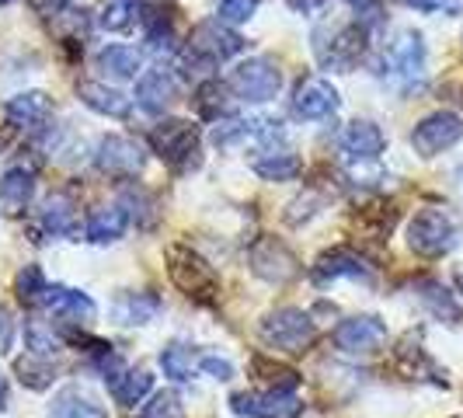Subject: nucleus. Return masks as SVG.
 Instances as JSON below:
<instances>
[{
    "label": "nucleus",
    "mask_w": 463,
    "mask_h": 418,
    "mask_svg": "<svg viewBox=\"0 0 463 418\" xmlns=\"http://www.w3.org/2000/svg\"><path fill=\"white\" fill-rule=\"evenodd\" d=\"M167 276H171V282H175L185 297H192V300L209 303L220 293V276H216V269H213L203 255H195L192 248H185V244H171V248H167Z\"/></svg>",
    "instance_id": "1"
},
{
    "label": "nucleus",
    "mask_w": 463,
    "mask_h": 418,
    "mask_svg": "<svg viewBox=\"0 0 463 418\" xmlns=\"http://www.w3.org/2000/svg\"><path fill=\"white\" fill-rule=\"evenodd\" d=\"M261 338L272 348H279V352L303 356L307 348L314 346V338H317V325L300 307H279V310H272L261 321Z\"/></svg>",
    "instance_id": "2"
},
{
    "label": "nucleus",
    "mask_w": 463,
    "mask_h": 418,
    "mask_svg": "<svg viewBox=\"0 0 463 418\" xmlns=\"http://www.w3.org/2000/svg\"><path fill=\"white\" fill-rule=\"evenodd\" d=\"M457 233H460V227L446 209H421L408 223V244H411L415 255L439 258L446 252H453Z\"/></svg>",
    "instance_id": "3"
},
{
    "label": "nucleus",
    "mask_w": 463,
    "mask_h": 418,
    "mask_svg": "<svg viewBox=\"0 0 463 418\" xmlns=\"http://www.w3.org/2000/svg\"><path fill=\"white\" fill-rule=\"evenodd\" d=\"M150 147L161 161L175 164L178 171H188L192 164H199V129L188 119H164L161 126H154Z\"/></svg>",
    "instance_id": "4"
},
{
    "label": "nucleus",
    "mask_w": 463,
    "mask_h": 418,
    "mask_svg": "<svg viewBox=\"0 0 463 418\" xmlns=\"http://www.w3.org/2000/svg\"><path fill=\"white\" fill-rule=\"evenodd\" d=\"M244 49V39L227 28V22H203L192 28V35H188V60H195V63H203V67H216V63H223V60H231Z\"/></svg>",
    "instance_id": "5"
},
{
    "label": "nucleus",
    "mask_w": 463,
    "mask_h": 418,
    "mask_svg": "<svg viewBox=\"0 0 463 418\" xmlns=\"http://www.w3.org/2000/svg\"><path fill=\"white\" fill-rule=\"evenodd\" d=\"M231 91L244 101H272L279 91H282V70L265 60V56H255V60H244L241 67H233L231 73Z\"/></svg>",
    "instance_id": "6"
},
{
    "label": "nucleus",
    "mask_w": 463,
    "mask_h": 418,
    "mask_svg": "<svg viewBox=\"0 0 463 418\" xmlns=\"http://www.w3.org/2000/svg\"><path fill=\"white\" fill-rule=\"evenodd\" d=\"M363 52H366V28L359 22L335 28L331 43L317 39V60H321V67L335 70V73H348L363 60Z\"/></svg>",
    "instance_id": "7"
},
{
    "label": "nucleus",
    "mask_w": 463,
    "mask_h": 418,
    "mask_svg": "<svg viewBox=\"0 0 463 418\" xmlns=\"http://www.w3.org/2000/svg\"><path fill=\"white\" fill-rule=\"evenodd\" d=\"M463 137V119L457 112H432L415 126L411 133V147L421 157H436L442 150H449L453 143H460Z\"/></svg>",
    "instance_id": "8"
},
{
    "label": "nucleus",
    "mask_w": 463,
    "mask_h": 418,
    "mask_svg": "<svg viewBox=\"0 0 463 418\" xmlns=\"http://www.w3.org/2000/svg\"><path fill=\"white\" fill-rule=\"evenodd\" d=\"M335 346L348 352V356H373L387 346V325L373 314H359V318H345L335 328Z\"/></svg>",
    "instance_id": "9"
},
{
    "label": "nucleus",
    "mask_w": 463,
    "mask_h": 418,
    "mask_svg": "<svg viewBox=\"0 0 463 418\" xmlns=\"http://www.w3.org/2000/svg\"><path fill=\"white\" fill-rule=\"evenodd\" d=\"M94 161H98V171H105V175H112V178H133V175L143 171L146 154H143V147H139L137 139L105 137L98 143Z\"/></svg>",
    "instance_id": "10"
},
{
    "label": "nucleus",
    "mask_w": 463,
    "mask_h": 418,
    "mask_svg": "<svg viewBox=\"0 0 463 418\" xmlns=\"http://www.w3.org/2000/svg\"><path fill=\"white\" fill-rule=\"evenodd\" d=\"M231 408L248 418H297L303 404L293 391H265V394L244 391L231 397Z\"/></svg>",
    "instance_id": "11"
},
{
    "label": "nucleus",
    "mask_w": 463,
    "mask_h": 418,
    "mask_svg": "<svg viewBox=\"0 0 463 418\" xmlns=\"http://www.w3.org/2000/svg\"><path fill=\"white\" fill-rule=\"evenodd\" d=\"M251 269H255V276L269 279V282H289V279L300 276L297 255L276 237H261L251 248Z\"/></svg>",
    "instance_id": "12"
},
{
    "label": "nucleus",
    "mask_w": 463,
    "mask_h": 418,
    "mask_svg": "<svg viewBox=\"0 0 463 418\" xmlns=\"http://www.w3.org/2000/svg\"><path fill=\"white\" fill-rule=\"evenodd\" d=\"M178 94H182L178 77H175L167 67L146 70L137 84V101L146 109V112H154V116H164V112L178 101Z\"/></svg>",
    "instance_id": "13"
},
{
    "label": "nucleus",
    "mask_w": 463,
    "mask_h": 418,
    "mask_svg": "<svg viewBox=\"0 0 463 418\" xmlns=\"http://www.w3.org/2000/svg\"><path fill=\"white\" fill-rule=\"evenodd\" d=\"M338 105H342L338 91L327 81H321V77L303 81L297 94H293V112L300 119H327L338 112Z\"/></svg>",
    "instance_id": "14"
},
{
    "label": "nucleus",
    "mask_w": 463,
    "mask_h": 418,
    "mask_svg": "<svg viewBox=\"0 0 463 418\" xmlns=\"http://www.w3.org/2000/svg\"><path fill=\"white\" fill-rule=\"evenodd\" d=\"M387 67H391V77L401 81V84H415L425 70V43L418 32H401L394 46H391V56H387Z\"/></svg>",
    "instance_id": "15"
},
{
    "label": "nucleus",
    "mask_w": 463,
    "mask_h": 418,
    "mask_svg": "<svg viewBox=\"0 0 463 418\" xmlns=\"http://www.w3.org/2000/svg\"><path fill=\"white\" fill-rule=\"evenodd\" d=\"M383 147H387V137L370 119L348 122L345 133H342V150H345L348 157H359V161H376L383 154Z\"/></svg>",
    "instance_id": "16"
},
{
    "label": "nucleus",
    "mask_w": 463,
    "mask_h": 418,
    "mask_svg": "<svg viewBox=\"0 0 463 418\" xmlns=\"http://www.w3.org/2000/svg\"><path fill=\"white\" fill-rule=\"evenodd\" d=\"M39 307L52 318H70V321H91L98 314L91 297L80 290H70V286H46V297Z\"/></svg>",
    "instance_id": "17"
},
{
    "label": "nucleus",
    "mask_w": 463,
    "mask_h": 418,
    "mask_svg": "<svg viewBox=\"0 0 463 418\" xmlns=\"http://www.w3.org/2000/svg\"><path fill=\"white\" fill-rule=\"evenodd\" d=\"M335 279H370V265L355 252L348 248H335V252H325L314 265V282L317 286H327Z\"/></svg>",
    "instance_id": "18"
},
{
    "label": "nucleus",
    "mask_w": 463,
    "mask_h": 418,
    "mask_svg": "<svg viewBox=\"0 0 463 418\" xmlns=\"http://www.w3.org/2000/svg\"><path fill=\"white\" fill-rule=\"evenodd\" d=\"M4 112H7V119L14 126H22V129H43L49 122V116H52V101L43 91H24V94H14L4 105Z\"/></svg>",
    "instance_id": "19"
},
{
    "label": "nucleus",
    "mask_w": 463,
    "mask_h": 418,
    "mask_svg": "<svg viewBox=\"0 0 463 418\" xmlns=\"http://www.w3.org/2000/svg\"><path fill=\"white\" fill-rule=\"evenodd\" d=\"M77 98H80L91 112H98V116L126 119L129 109H133L126 94L116 91V88H109V84H98V81H80V84H77Z\"/></svg>",
    "instance_id": "20"
},
{
    "label": "nucleus",
    "mask_w": 463,
    "mask_h": 418,
    "mask_svg": "<svg viewBox=\"0 0 463 418\" xmlns=\"http://www.w3.org/2000/svg\"><path fill=\"white\" fill-rule=\"evenodd\" d=\"M418 297H421V303L429 307V314H432L436 321H446V325L463 321V310H460V303H457V297H453L442 282H436V279H421V282H418Z\"/></svg>",
    "instance_id": "21"
},
{
    "label": "nucleus",
    "mask_w": 463,
    "mask_h": 418,
    "mask_svg": "<svg viewBox=\"0 0 463 418\" xmlns=\"http://www.w3.org/2000/svg\"><path fill=\"white\" fill-rule=\"evenodd\" d=\"M32 195H35V178L28 175V171H7V175H0V209L7 213V216H18L24 213V206L32 203Z\"/></svg>",
    "instance_id": "22"
},
{
    "label": "nucleus",
    "mask_w": 463,
    "mask_h": 418,
    "mask_svg": "<svg viewBox=\"0 0 463 418\" xmlns=\"http://www.w3.org/2000/svg\"><path fill=\"white\" fill-rule=\"evenodd\" d=\"M150 387H154V376L146 370H118L109 380V394L116 397V404H122V408L139 404L143 397L150 394Z\"/></svg>",
    "instance_id": "23"
},
{
    "label": "nucleus",
    "mask_w": 463,
    "mask_h": 418,
    "mask_svg": "<svg viewBox=\"0 0 463 418\" xmlns=\"http://www.w3.org/2000/svg\"><path fill=\"white\" fill-rule=\"evenodd\" d=\"M43 223L52 237H70L77 231V203L70 199L67 192H52L43 203Z\"/></svg>",
    "instance_id": "24"
},
{
    "label": "nucleus",
    "mask_w": 463,
    "mask_h": 418,
    "mask_svg": "<svg viewBox=\"0 0 463 418\" xmlns=\"http://www.w3.org/2000/svg\"><path fill=\"white\" fill-rule=\"evenodd\" d=\"M251 171L261 175L265 182H293L303 171V161L289 150H269V154H258L251 161Z\"/></svg>",
    "instance_id": "25"
},
{
    "label": "nucleus",
    "mask_w": 463,
    "mask_h": 418,
    "mask_svg": "<svg viewBox=\"0 0 463 418\" xmlns=\"http://www.w3.org/2000/svg\"><path fill=\"white\" fill-rule=\"evenodd\" d=\"M49 418H109L105 408L94 401V397L80 394V391H60L52 397V408H49Z\"/></svg>",
    "instance_id": "26"
},
{
    "label": "nucleus",
    "mask_w": 463,
    "mask_h": 418,
    "mask_svg": "<svg viewBox=\"0 0 463 418\" xmlns=\"http://www.w3.org/2000/svg\"><path fill=\"white\" fill-rule=\"evenodd\" d=\"M14 373H18V380H22L24 387H32V391H46L56 380V366L49 363V356H39V352L18 356L14 359Z\"/></svg>",
    "instance_id": "27"
},
{
    "label": "nucleus",
    "mask_w": 463,
    "mask_h": 418,
    "mask_svg": "<svg viewBox=\"0 0 463 418\" xmlns=\"http://www.w3.org/2000/svg\"><path fill=\"white\" fill-rule=\"evenodd\" d=\"M126 209L122 206H101L91 213V220H88V237H91L94 244H112L122 237L126 231Z\"/></svg>",
    "instance_id": "28"
},
{
    "label": "nucleus",
    "mask_w": 463,
    "mask_h": 418,
    "mask_svg": "<svg viewBox=\"0 0 463 418\" xmlns=\"http://www.w3.org/2000/svg\"><path fill=\"white\" fill-rule=\"evenodd\" d=\"M199 363L203 359H195V352L182 342H175V346H167L161 352V366H164V376H171L175 384H188L195 370H199Z\"/></svg>",
    "instance_id": "29"
},
{
    "label": "nucleus",
    "mask_w": 463,
    "mask_h": 418,
    "mask_svg": "<svg viewBox=\"0 0 463 418\" xmlns=\"http://www.w3.org/2000/svg\"><path fill=\"white\" fill-rule=\"evenodd\" d=\"M98 70H105L116 81H129L139 70V52L129 46H109L98 52Z\"/></svg>",
    "instance_id": "30"
},
{
    "label": "nucleus",
    "mask_w": 463,
    "mask_h": 418,
    "mask_svg": "<svg viewBox=\"0 0 463 418\" xmlns=\"http://www.w3.org/2000/svg\"><path fill=\"white\" fill-rule=\"evenodd\" d=\"M251 370H255L258 380L269 384V391H293L300 384V373L293 370V366H282L276 359H269V356H255L251 359Z\"/></svg>",
    "instance_id": "31"
},
{
    "label": "nucleus",
    "mask_w": 463,
    "mask_h": 418,
    "mask_svg": "<svg viewBox=\"0 0 463 418\" xmlns=\"http://www.w3.org/2000/svg\"><path fill=\"white\" fill-rule=\"evenodd\" d=\"M195 105L199 112L206 119H220V116H231L233 112V101H231V84H220V81H209L199 88L195 94Z\"/></svg>",
    "instance_id": "32"
},
{
    "label": "nucleus",
    "mask_w": 463,
    "mask_h": 418,
    "mask_svg": "<svg viewBox=\"0 0 463 418\" xmlns=\"http://www.w3.org/2000/svg\"><path fill=\"white\" fill-rule=\"evenodd\" d=\"M46 276H43V269L39 265H24L22 272H18V279H14V290H18V300L24 303V307H39L43 303V297H46Z\"/></svg>",
    "instance_id": "33"
},
{
    "label": "nucleus",
    "mask_w": 463,
    "mask_h": 418,
    "mask_svg": "<svg viewBox=\"0 0 463 418\" xmlns=\"http://www.w3.org/2000/svg\"><path fill=\"white\" fill-rule=\"evenodd\" d=\"M122 199H126V206H133V220H137L143 231H150L154 223H157V199L146 192V188H126L122 192Z\"/></svg>",
    "instance_id": "34"
},
{
    "label": "nucleus",
    "mask_w": 463,
    "mask_h": 418,
    "mask_svg": "<svg viewBox=\"0 0 463 418\" xmlns=\"http://www.w3.org/2000/svg\"><path fill=\"white\" fill-rule=\"evenodd\" d=\"M137 11H139L137 0H105L98 22H101V28H109V32H122V28H129Z\"/></svg>",
    "instance_id": "35"
},
{
    "label": "nucleus",
    "mask_w": 463,
    "mask_h": 418,
    "mask_svg": "<svg viewBox=\"0 0 463 418\" xmlns=\"http://www.w3.org/2000/svg\"><path fill=\"white\" fill-rule=\"evenodd\" d=\"M157 307L161 303L154 300V297H126L116 307V318L122 325H143V321H150L157 314Z\"/></svg>",
    "instance_id": "36"
},
{
    "label": "nucleus",
    "mask_w": 463,
    "mask_h": 418,
    "mask_svg": "<svg viewBox=\"0 0 463 418\" xmlns=\"http://www.w3.org/2000/svg\"><path fill=\"white\" fill-rule=\"evenodd\" d=\"M24 338H28V348L39 352V356H52L56 348H63L60 335H56L52 328L43 325V321H28V325H24Z\"/></svg>",
    "instance_id": "37"
},
{
    "label": "nucleus",
    "mask_w": 463,
    "mask_h": 418,
    "mask_svg": "<svg viewBox=\"0 0 463 418\" xmlns=\"http://www.w3.org/2000/svg\"><path fill=\"white\" fill-rule=\"evenodd\" d=\"M139 418H185V412H182V401H178V394L161 391V394L150 397V404L143 408V415H139Z\"/></svg>",
    "instance_id": "38"
},
{
    "label": "nucleus",
    "mask_w": 463,
    "mask_h": 418,
    "mask_svg": "<svg viewBox=\"0 0 463 418\" xmlns=\"http://www.w3.org/2000/svg\"><path fill=\"white\" fill-rule=\"evenodd\" d=\"M258 0H220V22L241 24L255 14Z\"/></svg>",
    "instance_id": "39"
},
{
    "label": "nucleus",
    "mask_w": 463,
    "mask_h": 418,
    "mask_svg": "<svg viewBox=\"0 0 463 418\" xmlns=\"http://www.w3.org/2000/svg\"><path fill=\"white\" fill-rule=\"evenodd\" d=\"M206 373H213L216 380H231L233 376V366L227 363V359H220V356H203V363H199Z\"/></svg>",
    "instance_id": "40"
},
{
    "label": "nucleus",
    "mask_w": 463,
    "mask_h": 418,
    "mask_svg": "<svg viewBox=\"0 0 463 418\" xmlns=\"http://www.w3.org/2000/svg\"><path fill=\"white\" fill-rule=\"evenodd\" d=\"M408 7L425 11V14H436V11H457V0H404Z\"/></svg>",
    "instance_id": "41"
},
{
    "label": "nucleus",
    "mask_w": 463,
    "mask_h": 418,
    "mask_svg": "<svg viewBox=\"0 0 463 418\" xmlns=\"http://www.w3.org/2000/svg\"><path fill=\"white\" fill-rule=\"evenodd\" d=\"M28 7H32L35 14H43V18H56V14L67 7V0H28Z\"/></svg>",
    "instance_id": "42"
},
{
    "label": "nucleus",
    "mask_w": 463,
    "mask_h": 418,
    "mask_svg": "<svg viewBox=\"0 0 463 418\" xmlns=\"http://www.w3.org/2000/svg\"><path fill=\"white\" fill-rule=\"evenodd\" d=\"M11 335H14L11 310H7V307H0V346H11Z\"/></svg>",
    "instance_id": "43"
},
{
    "label": "nucleus",
    "mask_w": 463,
    "mask_h": 418,
    "mask_svg": "<svg viewBox=\"0 0 463 418\" xmlns=\"http://www.w3.org/2000/svg\"><path fill=\"white\" fill-rule=\"evenodd\" d=\"M286 4H289L297 14H314V11H321V7H325L327 0H286Z\"/></svg>",
    "instance_id": "44"
},
{
    "label": "nucleus",
    "mask_w": 463,
    "mask_h": 418,
    "mask_svg": "<svg viewBox=\"0 0 463 418\" xmlns=\"http://www.w3.org/2000/svg\"><path fill=\"white\" fill-rule=\"evenodd\" d=\"M7 408V380H4V373H0V412Z\"/></svg>",
    "instance_id": "45"
},
{
    "label": "nucleus",
    "mask_w": 463,
    "mask_h": 418,
    "mask_svg": "<svg viewBox=\"0 0 463 418\" xmlns=\"http://www.w3.org/2000/svg\"><path fill=\"white\" fill-rule=\"evenodd\" d=\"M453 282H457V290H460V293H463V265H460V269H457V272H453Z\"/></svg>",
    "instance_id": "46"
},
{
    "label": "nucleus",
    "mask_w": 463,
    "mask_h": 418,
    "mask_svg": "<svg viewBox=\"0 0 463 418\" xmlns=\"http://www.w3.org/2000/svg\"><path fill=\"white\" fill-rule=\"evenodd\" d=\"M348 4H352V7L359 11V7H366V4H373V0H348Z\"/></svg>",
    "instance_id": "47"
},
{
    "label": "nucleus",
    "mask_w": 463,
    "mask_h": 418,
    "mask_svg": "<svg viewBox=\"0 0 463 418\" xmlns=\"http://www.w3.org/2000/svg\"><path fill=\"white\" fill-rule=\"evenodd\" d=\"M7 4H11V0H0V7H7Z\"/></svg>",
    "instance_id": "48"
}]
</instances>
